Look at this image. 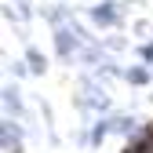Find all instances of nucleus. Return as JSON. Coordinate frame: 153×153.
Returning <instances> with one entry per match:
<instances>
[{"instance_id": "1", "label": "nucleus", "mask_w": 153, "mask_h": 153, "mask_svg": "<svg viewBox=\"0 0 153 153\" xmlns=\"http://www.w3.org/2000/svg\"><path fill=\"white\" fill-rule=\"evenodd\" d=\"M88 18L95 22V29H117L124 22V11H120L117 0H99V4L88 7Z\"/></svg>"}, {"instance_id": "6", "label": "nucleus", "mask_w": 153, "mask_h": 153, "mask_svg": "<svg viewBox=\"0 0 153 153\" xmlns=\"http://www.w3.org/2000/svg\"><path fill=\"white\" fill-rule=\"evenodd\" d=\"M124 84H131V88H146V84H153V69H149L146 62L124 66Z\"/></svg>"}, {"instance_id": "9", "label": "nucleus", "mask_w": 153, "mask_h": 153, "mask_svg": "<svg viewBox=\"0 0 153 153\" xmlns=\"http://www.w3.org/2000/svg\"><path fill=\"white\" fill-rule=\"evenodd\" d=\"M139 62H146V66L153 69V40H146V44L139 48Z\"/></svg>"}, {"instance_id": "3", "label": "nucleus", "mask_w": 153, "mask_h": 153, "mask_svg": "<svg viewBox=\"0 0 153 153\" xmlns=\"http://www.w3.org/2000/svg\"><path fill=\"white\" fill-rule=\"evenodd\" d=\"M106 117H109V131L113 135H120V139L139 135V124H135V113L131 109H113V113H106Z\"/></svg>"}, {"instance_id": "2", "label": "nucleus", "mask_w": 153, "mask_h": 153, "mask_svg": "<svg viewBox=\"0 0 153 153\" xmlns=\"http://www.w3.org/2000/svg\"><path fill=\"white\" fill-rule=\"evenodd\" d=\"M51 40H55V55H59V62H73L80 59V36H76L69 26H55L51 29Z\"/></svg>"}, {"instance_id": "7", "label": "nucleus", "mask_w": 153, "mask_h": 153, "mask_svg": "<svg viewBox=\"0 0 153 153\" xmlns=\"http://www.w3.org/2000/svg\"><path fill=\"white\" fill-rule=\"evenodd\" d=\"M4 113L15 120H22L26 117V106H22V95H18V84H7L4 88Z\"/></svg>"}, {"instance_id": "8", "label": "nucleus", "mask_w": 153, "mask_h": 153, "mask_svg": "<svg viewBox=\"0 0 153 153\" xmlns=\"http://www.w3.org/2000/svg\"><path fill=\"white\" fill-rule=\"evenodd\" d=\"M26 66H29L33 76L48 73V59H44V51H40V48H33V44H26Z\"/></svg>"}, {"instance_id": "11", "label": "nucleus", "mask_w": 153, "mask_h": 153, "mask_svg": "<svg viewBox=\"0 0 153 153\" xmlns=\"http://www.w3.org/2000/svg\"><path fill=\"white\" fill-rule=\"evenodd\" d=\"M11 73H15V76H26L29 66H26V62H11Z\"/></svg>"}, {"instance_id": "5", "label": "nucleus", "mask_w": 153, "mask_h": 153, "mask_svg": "<svg viewBox=\"0 0 153 153\" xmlns=\"http://www.w3.org/2000/svg\"><path fill=\"white\" fill-rule=\"evenodd\" d=\"M109 135H113V131H109V117H95V124H91V128L84 131V135H80V142H84V146H95V149H99V146H102Z\"/></svg>"}, {"instance_id": "10", "label": "nucleus", "mask_w": 153, "mask_h": 153, "mask_svg": "<svg viewBox=\"0 0 153 153\" xmlns=\"http://www.w3.org/2000/svg\"><path fill=\"white\" fill-rule=\"evenodd\" d=\"M106 48H109V51H124V36H109Z\"/></svg>"}, {"instance_id": "4", "label": "nucleus", "mask_w": 153, "mask_h": 153, "mask_svg": "<svg viewBox=\"0 0 153 153\" xmlns=\"http://www.w3.org/2000/svg\"><path fill=\"white\" fill-rule=\"evenodd\" d=\"M0 142H4V153H22V128H18L15 117H4V124H0Z\"/></svg>"}]
</instances>
